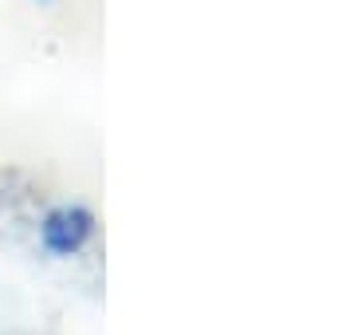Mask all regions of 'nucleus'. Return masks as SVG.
<instances>
[{"mask_svg": "<svg viewBox=\"0 0 354 335\" xmlns=\"http://www.w3.org/2000/svg\"><path fill=\"white\" fill-rule=\"evenodd\" d=\"M91 233H95V217L83 206H55L39 221V241L55 257H75L91 241Z\"/></svg>", "mask_w": 354, "mask_h": 335, "instance_id": "nucleus-1", "label": "nucleus"}, {"mask_svg": "<svg viewBox=\"0 0 354 335\" xmlns=\"http://www.w3.org/2000/svg\"><path fill=\"white\" fill-rule=\"evenodd\" d=\"M36 4H51V0H36Z\"/></svg>", "mask_w": 354, "mask_h": 335, "instance_id": "nucleus-2", "label": "nucleus"}]
</instances>
